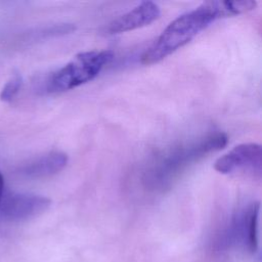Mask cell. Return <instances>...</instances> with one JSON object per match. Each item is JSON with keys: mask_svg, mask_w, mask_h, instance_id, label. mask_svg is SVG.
<instances>
[{"mask_svg": "<svg viewBox=\"0 0 262 262\" xmlns=\"http://www.w3.org/2000/svg\"><path fill=\"white\" fill-rule=\"evenodd\" d=\"M238 14L235 1H207L172 20L141 56L143 64L164 59L186 43L215 19Z\"/></svg>", "mask_w": 262, "mask_h": 262, "instance_id": "6da1fadb", "label": "cell"}, {"mask_svg": "<svg viewBox=\"0 0 262 262\" xmlns=\"http://www.w3.org/2000/svg\"><path fill=\"white\" fill-rule=\"evenodd\" d=\"M226 143V134L214 132L195 141L173 146L156 159L145 172L143 181L148 188H167L189 165L221 149Z\"/></svg>", "mask_w": 262, "mask_h": 262, "instance_id": "7a4b0ae2", "label": "cell"}, {"mask_svg": "<svg viewBox=\"0 0 262 262\" xmlns=\"http://www.w3.org/2000/svg\"><path fill=\"white\" fill-rule=\"evenodd\" d=\"M113 57L114 53L111 50H93L77 54L50 76L46 83V91L59 93L93 80Z\"/></svg>", "mask_w": 262, "mask_h": 262, "instance_id": "3957f363", "label": "cell"}, {"mask_svg": "<svg viewBox=\"0 0 262 262\" xmlns=\"http://www.w3.org/2000/svg\"><path fill=\"white\" fill-rule=\"evenodd\" d=\"M262 148L258 143H242L221 156L215 162L214 169L221 174H232L238 171L250 172L261 176Z\"/></svg>", "mask_w": 262, "mask_h": 262, "instance_id": "277c9868", "label": "cell"}, {"mask_svg": "<svg viewBox=\"0 0 262 262\" xmlns=\"http://www.w3.org/2000/svg\"><path fill=\"white\" fill-rule=\"evenodd\" d=\"M50 200L38 194L10 192L0 202V215L8 220H27L45 212Z\"/></svg>", "mask_w": 262, "mask_h": 262, "instance_id": "5b68a950", "label": "cell"}, {"mask_svg": "<svg viewBox=\"0 0 262 262\" xmlns=\"http://www.w3.org/2000/svg\"><path fill=\"white\" fill-rule=\"evenodd\" d=\"M161 14L160 7L151 1H144L108 24L107 34H120L136 30L154 23Z\"/></svg>", "mask_w": 262, "mask_h": 262, "instance_id": "8992f818", "label": "cell"}, {"mask_svg": "<svg viewBox=\"0 0 262 262\" xmlns=\"http://www.w3.org/2000/svg\"><path fill=\"white\" fill-rule=\"evenodd\" d=\"M68 163V156L62 151H50L19 169V173L30 178L47 177L61 171Z\"/></svg>", "mask_w": 262, "mask_h": 262, "instance_id": "52a82bcc", "label": "cell"}, {"mask_svg": "<svg viewBox=\"0 0 262 262\" xmlns=\"http://www.w3.org/2000/svg\"><path fill=\"white\" fill-rule=\"evenodd\" d=\"M259 203H252L247 207L246 218V238L249 247L256 250L258 245V218H259Z\"/></svg>", "mask_w": 262, "mask_h": 262, "instance_id": "ba28073f", "label": "cell"}, {"mask_svg": "<svg viewBox=\"0 0 262 262\" xmlns=\"http://www.w3.org/2000/svg\"><path fill=\"white\" fill-rule=\"evenodd\" d=\"M21 82V76L19 74H14L2 88L0 92V99L3 101H10L19 91Z\"/></svg>", "mask_w": 262, "mask_h": 262, "instance_id": "9c48e42d", "label": "cell"}, {"mask_svg": "<svg viewBox=\"0 0 262 262\" xmlns=\"http://www.w3.org/2000/svg\"><path fill=\"white\" fill-rule=\"evenodd\" d=\"M4 195V179L2 174L0 173V202Z\"/></svg>", "mask_w": 262, "mask_h": 262, "instance_id": "30bf717a", "label": "cell"}]
</instances>
